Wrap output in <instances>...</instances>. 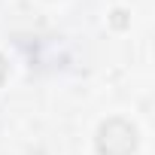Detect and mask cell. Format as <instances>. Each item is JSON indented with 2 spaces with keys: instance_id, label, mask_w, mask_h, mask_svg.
<instances>
[{
  "instance_id": "6da1fadb",
  "label": "cell",
  "mask_w": 155,
  "mask_h": 155,
  "mask_svg": "<svg viewBox=\"0 0 155 155\" xmlns=\"http://www.w3.org/2000/svg\"><path fill=\"white\" fill-rule=\"evenodd\" d=\"M137 146V134L125 119H110L97 131V152L101 155H131Z\"/></svg>"
},
{
  "instance_id": "7a4b0ae2",
  "label": "cell",
  "mask_w": 155,
  "mask_h": 155,
  "mask_svg": "<svg viewBox=\"0 0 155 155\" xmlns=\"http://www.w3.org/2000/svg\"><path fill=\"white\" fill-rule=\"evenodd\" d=\"M6 73H9V67H6V58L0 55V85H3V79H6Z\"/></svg>"
}]
</instances>
